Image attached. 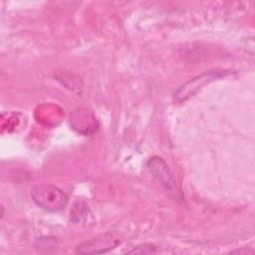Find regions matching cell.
<instances>
[{
    "label": "cell",
    "instance_id": "1",
    "mask_svg": "<svg viewBox=\"0 0 255 255\" xmlns=\"http://www.w3.org/2000/svg\"><path fill=\"white\" fill-rule=\"evenodd\" d=\"M33 201L41 208L56 212L64 209L68 204L67 194L52 184H38L31 191Z\"/></svg>",
    "mask_w": 255,
    "mask_h": 255
},
{
    "label": "cell",
    "instance_id": "2",
    "mask_svg": "<svg viewBox=\"0 0 255 255\" xmlns=\"http://www.w3.org/2000/svg\"><path fill=\"white\" fill-rule=\"evenodd\" d=\"M121 243V235L116 231H109L81 242L76 247V253L102 254L115 249Z\"/></svg>",
    "mask_w": 255,
    "mask_h": 255
},
{
    "label": "cell",
    "instance_id": "3",
    "mask_svg": "<svg viewBox=\"0 0 255 255\" xmlns=\"http://www.w3.org/2000/svg\"><path fill=\"white\" fill-rule=\"evenodd\" d=\"M147 166L152 175L175 198V200H182L181 190L168 165L161 157L152 156L148 159Z\"/></svg>",
    "mask_w": 255,
    "mask_h": 255
},
{
    "label": "cell",
    "instance_id": "4",
    "mask_svg": "<svg viewBox=\"0 0 255 255\" xmlns=\"http://www.w3.org/2000/svg\"><path fill=\"white\" fill-rule=\"evenodd\" d=\"M224 75V73L221 72H206L200 76H197L193 79H191L190 81H188L187 83H185L174 95L175 99L177 101H184L185 99H187L188 97H190L191 95H193L198 89H200L203 85H205L206 83L213 81L216 78H220Z\"/></svg>",
    "mask_w": 255,
    "mask_h": 255
},
{
    "label": "cell",
    "instance_id": "5",
    "mask_svg": "<svg viewBox=\"0 0 255 255\" xmlns=\"http://www.w3.org/2000/svg\"><path fill=\"white\" fill-rule=\"evenodd\" d=\"M128 253H139V254L156 253V246L151 243H144L134 247L132 250L128 251Z\"/></svg>",
    "mask_w": 255,
    "mask_h": 255
}]
</instances>
